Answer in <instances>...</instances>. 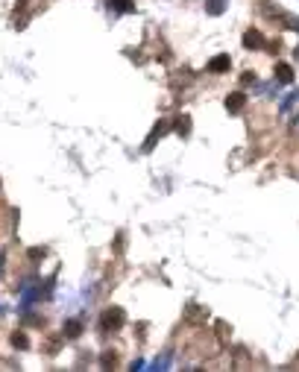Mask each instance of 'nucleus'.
<instances>
[{"label":"nucleus","mask_w":299,"mask_h":372,"mask_svg":"<svg viewBox=\"0 0 299 372\" xmlns=\"http://www.w3.org/2000/svg\"><path fill=\"white\" fill-rule=\"evenodd\" d=\"M112 6H115L118 12H132V9H135V6H132V0H112Z\"/></svg>","instance_id":"9b49d317"},{"label":"nucleus","mask_w":299,"mask_h":372,"mask_svg":"<svg viewBox=\"0 0 299 372\" xmlns=\"http://www.w3.org/2000/svg\"><path fill=\"white\" fill-rule=\"evenodd\" d=\"M30 255H33V258H44V249H38V246H36V249H30Z\"/></svg>","instance_id":"ddd939ff"},{"label":"nucleus","mask_w":299,"mask_h":372,"mask_svg":"<svg viewBox=\"0 0 299 372\" xmlns=\"http://www.w3.org/2000/svg\"><path fill=\"white\" fill-rule=\"evenodd\" d=\"M9 343H12L15 349H30V337H26L24 331H12V337H9Z\"/></svg>","instance_id":"6e6552de"},{"label":"nucleus","mask_w":299,"mask_h":372,"mask_svg":"<svg viewBox=\"0 0 299 372\" xmlns=\"http://www.w3.org/2000/svg\"><path fill=\"white\" fill-rule=\"evenodd\" d=\"M226 3L229 0H205V12L208 15H223L226 12Z\"/></svg>","instance_id":"0eeeda50"},{"label":"nucleus","mask_w":299,"mask_h":372,"mask_svg":"<svg viewBox=\"0 0 299 372\" xmlns=\"http://www.w3.org/2000/svg\"><path fill=\"white\" fill-rule=\"evenodd\" d=\"M261 44H264V38H261L258 30H250V33L243 35V47H247V50H258Z\"/></svg>","instance_id":"39448f33"},{"label":"nucleus","mask_w":299,"mask_h":372,"mask_svg":"<svg viewBox=\"0 0 299 372\" xmlns=\"http://www.w3.org/2000/svg\"><path fill=\"white\" fill-rule=\"evenodd\" d=\"M243 105H247V94L243 91H235L226 97V112H232V115H238V112H243Z\"/></svg>","instance_id":"f03ea898"},{"label":"nucleus","mask_w":299,"mask_h":372,"mask_svg":"<svg viewBox=\"0 0 299 372\" xmlns=\"http://www.w3.org/2000/svg\"><path fill=\"white\" fill-rule=\"evenodd\" d=\"M293 56H296V62H299V47H296V50H293Z\"/></svg>","instance_id":"4468645a"},{"label":"nucleus","mask_w":299,"mask_h":372,"mask_svg":"<svg viewBox=\"0 0 299 372\" xmlns=\"http://www.w3.org/2000/svg\"><path fill=\"white\" fill-rule=\"evenodd\" d=\"M126 323V314H123V308H108L106 314L100 316V326L103 331H112V328H120Z\"/></svg>","instance_id":"f257e3e1"},{"label":"nucleus","mask_w":299,"mask_h":372,"mask_svg":"<svg viewBox=\"0 0 299 372\" xmlns=\"http://www.w3.org/2000/svg\"><path fill=\"white\" fill-rule=\"evenodd\" d=\"M273 73H276V82H282V85H290V82H293V68H290L287 62H279Z\"/></svg>","instance_id":"20e7f679"},{"label":"nucleus","mask_w":299,"mask_h":372,"mask_svg":"<svg viewBox=\"0 0 299 372\" xmlns=\"http://www.w3.org/2000/svg\"><path fill=\"white\" fill-rule=\"evenodd\" d=\"M176 132H179V135H188V132H191V117L188 115L176 117Z\"/></svg>","instance_id":"1a4fd4ad"},{"label":"nucleus","mask_w":299,"mask_h":372,"mask_svg":"<svg viewBox=\"0 0 299 372\" xmlns=\"http://www.w3.org/2000/svg\"><path fill=\"white\" fill-rule=\"evenodd\" d=\"M62 331H65V337H68V340H76L79 334H83V323H79V320H68Z\"/></svg>","instance_id":"423d86ee"},{"label":"nucleus","mask_w":299,"mask_h":372,"mask_svg":"<svg viewBox=\"0 0 299 372\" xmlns=\"http://www.w3.org/2000/svg\"><path fill=\"white\" fill-rule=\"evenodd\" d=\"M100 363H103V366H118V355H115V352H103V358H100Z\"/></svg>","instance_id":"9d476101"},{"label":"nucleus","mask_w":299,"mask_h":372,"mask_svg":"<svg viewBox=\"0 0 299 372\" xmlns=\"http://www.w3.org/2000/svg\"><path fill=\"white\" fill-rule=\"evenodd\" d=\"M229 68H232V59H229L226 53H220V56H214L208 62V70H211V73H229Z\"/></svg>","instance_id":"7ed1b4c3"},{"label":"nucleus","mask_w":299,"mask_h":372,"mask_svg":"<svg viewBox=\"0 0 299 372\" xmlns=\"http://www.w3.org/2000/svg\"><path fill=\"white\" fill-rule=\"evenodd\" d=\"M252 82H255V73H243L240 76V85H252Z\"/></svg>","instance_id":"f8f14e48"}]
</instances>
